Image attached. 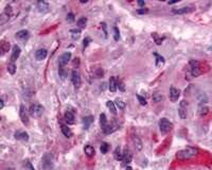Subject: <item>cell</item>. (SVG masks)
I'll return each instance as SVG.
<instances>
[{
	"label": "cell",
	"instance_id": "obj_8",
	"mask_svg": "<svg viewBox=\"0 0 212 170\" xmlns=\"http://www.w3.org/2000/svg\"><path fill=\"white\" fill-rule=\"evenodd\" d=\"M187 106H188V103L185 100H182L180 102V104H179L178 114H179L181 119H186V117H187Z\"/></svg>",
	"mask_w": 212,
	"mask_h": 170
},
{
	"label": "cell",
	"instance_id": "obj_29",
	"mask_svg": "<svg viewBox=\"0 0 212 170\" xmlns=\"http://www.w3.org/2000/svg\"><path fill=\"white\" fill-rule=\"evenodd\" d=\"M70 33H71V37L73 39H78L81 36V30L80 29H72L70 30Z\"/></svg>",
	"mask_w": 212,
	"mask_h": 170
},
{
	"label": "cell",
	"instance_id": "obj_9",
	"mask_svg": "<svg viewBox=\"0 0 212 170\" xmlns=\"http://www.w3.org/2000/svg\"><path fill=\"white\" fill-rule=\"evenodd\" d=\"M70 60H71V53L70 52H65L64 54H62L60 56V61H58L60 67H63V66L67 65L69 63Z\"/></svg>",
	"mask_w": 212,
	"mask_h": 170
},
{
	"label": "cell",
	"instance_id": "obj_42",
	"mask_svg": "<svg viewBox=\"0 0 212 170\" xmlns=\"http://www.w3.org/2000/svg\"><path fill=\"white\" fill-rule=\"evenodd\" d=\"M91 42V39H89V37H86L85 39H84V44H83V46H84V48H86L87 46L89 45V43Z\"/></svg>",
	"mask_w": 212,
	"mask_h": 170
},
{
	"label": "cell",
	"instance_id": "obj_39",
	"mask_svg": "<svg viewBox=\"0 0 212 170\" xmlns=\"http://www.w3.org/2000/svg\"><path fill=\"white\" fill-rule=\"evenodd\" d=\"M137 99H138V101L140 102V104H141V105H146V100H145V98H144V97L138 95V96H137Z\"/></svg>",
	"mask_w": 212,
	"mask_h": 170
},
{
	"label": "cell",
	"instance_id": "obj_30",
	"mask_svg": "<svg viewBox=\"0 0 212 170\" xmlns=\"http://www.w3.org/2000/svg\"><path fill=\"white\" fill-rule=\"evenodd\" d=\"M86 25H87V18H86V17H82V18H80V19L78 20V26H79L81 29L85 28Z\"/></svg>",
	"mask_w": 212,
	"mask_h": 170
},
{
	"label": "cell",
	"instance_id": "obj_37",
	"mask_svg": "<svg viewBox=\"0 0 212 170\" xmlns=\"http://www.w3.org/2000/svg\"><path fill=\"white\" fill-rule=\"evenodd\" d=\"M207 111H208V109L206 107V105H204L203 103H200V115H206Z\"/></svg>",
	"mask_w": 212,
	"mask_h": 170
},
{
	"label": "cell",
	"instance_id": "obj_25",
	"mask_svg": "<svg viewBox=\"0 0 212 170\" xmlns=\"http://www.w3.org/2000/svg\"><path fill=\"white\" fill-rule=\"evenodd\" d=\"M114 155H115V158H116L117 160H123V153H122V151H121L120 147H118L117 149L115 150Z\"/></svg>",
	"mask_w": 212,
	"mask_h": 170
},
{
	"label": "cell",
	"instance_id": "obj_16",
	"mask_svg": "<svg viewBox=\"0 0 212 170\" xmlns=\"http://www.w3.org/2000/svg\"><path fill=\"white\" fill-rule=\"evenodd\" d=\"M74 119H75V116H74V113L72 111H67L65 113V120L68 122V125H73Z\"/></svg>",
	"mask_w": 212,
	"mask_h": 170
},
{
	"label": "cell",
	"instance_id": "obj_4",
	"mask_svg": "<svg viewBox=\"0 0 212 170\" xmlns=\"http://www.w3.org/2000/svg\"><path fill=\"white\" fill-rule=\"evenodd\" d=\"M173 128V123L171 121H169L167 118H161L159 120V130L162 134H167L171 131Z\"/></svg>",
	"mask_w": 212,
	"mask_h": 170
},
{
	"label": "cell",
	"instance_id": "obj_26",
	"mask_svg": "<svg viewBox=\"0 0 212 170\" xmlns=\"http://www.w3.org/2000/svg\"><path fill=\"white\" fill-rule=\"evenodd\" d=\"M106 105H107V107L110 109V112L113 113L114 115L117 114V111H116V104H115V102H113V101H110V100H108L107 102H106Z\"/></svg>",
	"mask_w": 212,
	"mask_h": 170
},
{
	"label": "cell",
	"instance_id": "obj_23",
	"mask_svg": "<svg viewBox=\"0 0 212 170\" xmlns=\"http://www.w3.org/2000/svg\"><path fill=\"white\" fill-rule=\"evenodd\" d=\"M100 123H101L102 130H104V129L108 125L107 118H106V115H105V114H101V115H100Z\"/></svg>",
	"mask_w": 212,
	"mask_h": 170
},
{
	"label": "cell",
	"instance_id": "obj_43",
	"mask_svg": "<svg viewBox=\"0 0 212 170\" xmlns=\"http://www.w3.org/2000/svg\"><path fill=\"white\" fill-rule=\"evenodd\" d=\"M60 76L62 77V79H65V77H66V74H65V71H64L63 67L60 68Z\"/></svg>",
	"mask_w": 212,
	"mask_h": 170
},
{
	"label": "cell",
	"instance_id": "obj_21",
	"mask_svg": "<svg viewBox=\"0 0 212 170\" xmlns=\"http://www.w3.org/2000/svg\"><path fill=\"white\" fill-rule=\"evenodd\" d=\"M117 87H118L117 81H116V79H115L114 77H111L110 79H109V86H108V88H109L110 92L115 93V92L117 90Z\"/></svg>",
	"mask_w": 212,
	"mask_h": 170
},
{
	"label": "cell",
	"instance_id": "obj_34",
	"mask_svg": "<svg viewBox=\"0 0 212 170\" xmlns=\"http://www.w3.org/2000/svg\"><path fill=\"white\" fill-rule=\"evenodd\" d=\"M114 39L116 42H118L120 39V32H119V29L117 27H114Z\"/></svg>",
	"mask_w": 212,
	"mask_h": 170
},
{
	"label": "cell",
	"instance_id": "obj_10",
	"mask_svg": "<svg viewBox=\"0 0 212 170\" xmlns=\"http://www.w3.org/2000/svg\"><path fill=\"white\" fill-rule=\"evenodd\" d=\"M20 52H21V50H20V47H19V46H17V45L13 46V51H12V55H11V62H12V63H14V62L19 58Z\"/></svg>",
	"mask_w": 212,
	"mask_h": 170
},
{
	"label": "cell",
	"instance_id": "obj_12",
	"mask_svg": "<svg viewBox=\"0 0 212 170\" xmlns=\"http://www.w3.org/2000/svg\"><path fill=\"white\" fill-rule=\"evenodd\" d=\"M29 36H30V34H29L28 30H20V31H18V32L16 33L15 37L20 39V41H27L29 39Z\"/></svg>",
	"mask_w": 212,
	"mask_h": 170
},
{
	"label": "cell",
	"instance_id": "obj_44",
	"mask_svg": "<svg viewBox=\"0 0 212 170\" xmlns=\"http://www.w3.org/2000/svg\"><path fill=\"white\" fill-rule=\"evenodd\" d=\"M146 12H148V10H138V11H137V13H139V14L146 13Z\"/></svg>",
	"mask_w": 212,
	"mask_h": 170
},
{
	"label": "cell",
	"instance_id": "obj_27",
	"mask_svg": "<svg viewBox=\"0 0 212 170\" xmlns=\"http://www.w3.org/2000/svg\"><path fill=\"white\" fill-rule=\"evenodd\" d=\"M115 104H116V106H117L119 109H121V111L125 109V102H123V100H121L118 98V99H116V101H115Z\"/></svg>",
	"mask_w": 212,
	"mask_h": 170
},
{
	"label": "cell",
	"instance_id": "obj_22",
	"mask_svg": "<svg viewBox=\"0 0 212 170\" xmlns=\"http://www.w3.org/2000/svg\"><path fill=\"white\" fill-rule=\"evenodd\" d=\"M84 152H85V154L87 155V156L91 157L95 155V148L92 147V146H90V145H87L85 148H84Z\"/></svg>",
	"mask_w": 212,
	"mask_h": 170
},
{
	"label": "cell",
	"instance_id": "obj_18",
	"mask_svg": "<svg viewBox=\"0 0 212 170\" xmlns=\"http://www.w3.org/2000/svg\"><path fill=\"white\" fill-rule=\"evenodd\" d=\"M15 138L16 139H18V140H23V141H27L29 139V135L28 133H25L23 131H18L15 133Z\"/></svg>",
	"mask_w": 212,
	"mask_h": 170
},
{
	"label": "cell",
	"instance_id": "obj_3",
	"mask_svg": "<svg viewBox=\"0 0 212 170\" xmlns=\"http://www.w3.org/2000/svg\"><path fill=\"white\" fill-rule=\"evenodd\" d=\"M41 166L44 170H52L54 167L53 156L50 153H46L41 160Z\"/></svg>",
	"mask_w": 212,
	"mask_h": 170
},
{
	"label": "cell",
	"instance_id": "obj_33",
	"mask_svg": "<svg viewBox=\"0 0 212 170\" xmlns=\"http://www.w3.org/2000/svg\"><path fill=\"white\" fill-rule=\"evenodd\" d=\"M9 48H10L9 43L2 42V44H1V51H2V54L3 53H5L6 51H9Z\"/></svg>",
	"mask_w": 212,
	"mask_h": 170
},
{
	"label": "cell",
	"instance_id": "obj_45",
	"mask_svg": "<svg viewBox=\"0 0 212 170\" xmlns=\"http://www.w3.org/2000/svg\"><path fill=\"white\" fill-rule=\"evenodd\" d=\"M138 4H139L140 7H144V6H145V3L142 2V1H138Z\"/></svg>",
	"mask_w": 212,
	"mask_h": 170
},
{
	"label": "cell",
	"instance_id": "obj_24",
	"mask_svg": "<svg viewBox=\"0 0 212 170\" xmlns=\"http://www.w3.org/2000/svg\"><path fill=\"white\" fill-rule=\"evenodd\" d=\"M62 133H63L67 138H69V137L72 136V132H71V130H70V129L65 125H62Z\"/></svg>",
	"mask_w": 212,
	"mask_h": 170
},
{
	"label": "cell",
	"instance_id": "obj_13",
	"mask_svg": "<svg viewBox=\"0 0 212 170\" xmlns=\"http://www.w3.org/2000/svg\"><path fill=\"white\" fill-rule=\"evenodd\" d=\"M47 50L46 49H38L37 51L35 52V58L37 61H43L47 58Z\"/></svg>",
	"mask_w": 212,
	"mask_h": 170
},
{
	"label": "cell",
	"instance_id": "obj_19",
	"mask_svg": "<svg viewBox=\"0 0 212 170\" xmlns=\"http://www.w3.org/2000/svg\"><path fill=\"white\" fill-rule=\"evenodd\" d=\"M132 139H133L134 146H135V148H136L137 150H141L142 149V141H141V139L137 135H133Z\"/></svg>",
	"mask_w": 212,
	"mask_h": 170
},
{
	"label": "cell",
	"instance_id": "obj_2",
	"mask_svg": "<svg viewBox=\"0 0 212 170\" xmlns=\"http://www.w3.org/2000/svg\"><path fill=\"white\" fill-rule=\"evenodd\" d=\"M44 113V106L39 103H33L29 107V114L34 118H39Z\"/></svg>",
	"mask_w": 212,
	"mask_h": 170
},
{
	"label": "cell",
	"instance_id": "obj_31",
	"mask_svg": "<svg viewBox=\"0 0 212 170\" xmlns=\"http://www.w3.org/2000/svg\"><path fill=\"white\" fill-rule=\"evenodd\" d=\"M8 71H9L11 74H14L16 72V65L15 63H10L9 65H8Z\"/></svg>",
	"mask_w": 212,
	"mask_h": 170
},
{
	"label": "cell",
	"instance_id": "obj_1",
	"mask_svg": "<svg viewBox=\"0 0 212 170\" xmlns=\"http://www.w3.org/2000/svg\"><path fill=\"white\" fill-rule=\"evenodd\" d=\"M197 153H198V150H197V149L188 147V148H186V149H182V150L178 151L177 157L179 160H189L191 157L196 156Z\"/></svg>",
	"mask_w": 212,
	"mask_h": 170
},
{
	"label": "cell",
	"instance_id": "obj_35",
	"mask_svg": "<svg viewBox=\"0 0 212 170\" xmlns=\"http://www.w3.org/2000/svg\"><path fill=\"white\" fill-rule=\"evenodd\" d=\"M12 14H13L12 8L10 7V6H6L5 9H4V15H6V16H8V18H10V17L12 16Z\"/></svg>",
	"mask_w": 212,
	"mask_h": 170
},
{
	"label": "cell",
	"instance_id": "obj_32",
	"mask_svg": "<svg viewBox=\"0 0 212 170\" xmlns=\"http://www.w3.org/2000/svg\"><path fill=\"white\" fill-rule=\"evenodd\" d=\"M162 99H163V96H162L160 93H155L153 95V100H154L155 102H160Z\"/></svg>",
	"mask_w": 212,
	"mask_h": 170
},
{
	"label": "cell",
	"instance_id": "obj_6",
	"mask_svg": "<svg viewBox=\"0 0 212 170\" xmlns=\"http://www.w3.org/2000/svg\"><path fill=\"white\" fill-rule=\"evenodd\" d=\"M71 81H72L73 85L79 88L81 86V83H82V80H81V74L78 70H73L72 74H71Z\"/></svg>",
	"mask_w": 212,
	"mask_h": 170
},
{
	"label": "cell",
	"instance_id": "obj_11",
	"mask_svg": "<svg viewBox=\"0 0 212 170\" xmlns=\"http://www.w3.org/2000/svg\"><path fill=\"white\" fill-rule=\"evenodd\" d=\"M179 96H180V92L177 88H175V87H171V89H170V99H171L172 102L177 101Z\"/></svg>",
	"mask_w": 212,
	"mask_h": 170
},
{
	"label": "cell",
	"instance_id": "obj_40",
	"mask_svg": "<svg viewBox=\"0 0 212 170\" xmlns=\"http://www.w3.org/2000/svg\"><path fill=\"white\" fill-rule=\"evenodd\" d=\"M102 29H103V32H104V36L105 37H107V29H106V23H102Z\"/></svg>",
	"mask_w": 212,
	"mask_h": 170
},
{
	"label": "cell",
	"instance_id": "obj_38",
	"mask_svg": "<svg viewBox=\"0 0 212 170\" xmlns=\"http://www.w3.org/2000/svg\"><path fill=\"white\" fill-rule=\"evenodd\" d=\"M108 148H109V146H108L106 142H104V144H102V146H101V148H100V150H101V152L103 154H105V153H107V151H108Z\"/></svg>",
	"mask_w": 212,
	"mask_h": 170
},
{
	"label": "cell",
	"instance_id": "obj_7",
	"mask_svg": "<svg viewBox=\"0 0 212 170\" xmlns=\"http://www.w3.org/2000/svg\"><path fill=\"white\" fill-rule=\"evenodd\" d=\"M19 117H20V119H21V121L23 125H28L29 115H28V112H27L25 105H20V107H19Z\"/></svg>",
	"mask_w": 212,
	"mask_h": 170
},
{
	"label": "cell",
	"instance_id": "obj_5",
	"mask_svg": "<svg viewBox=\"0 0 212 170\" xmlns=\"http://www.w3.org/2000/svg\"><path fill=\"white\" fill-rule=\"evenodd\" d=\"M190 70H191V74L193 77H198L200 74V63L195 60H191L190 61Z\"/></svg>",
	"mask_w": 212,
	"mask_h": 170
},
{
	"label": "cell",
	"instance_id": "obj_46",
	"mask_svg": "<svg viewBox=\"0 0 212 170\" xmlns=\"http://www.w3.org/2000/svg\"><path fill=\"white\" fill-rule=\"evenodd\" d=\"M0 102H1V109H3V106H4V102H3V100H1Z\"/></svg>",
	"mask_w": 212,
	"mask_h": 170
},
{
	"label": "cell",
	"instance_id": "obj_17",
	"mask_svg": "<svg viewBox=\"0 0 212 170\" xmlns=\"http://www.w3.org/2000/svg\"><path fill=\"white\" fill-rule=\"evenodd\" d=\"M132 157H133V154H132V152H130L128 149H125L123 152V162L125 165H127V164H130V162H132Z\"/></svg>",
	"mask_w": 212,
	"mask_h": 170
},
{
	"label": "cell",
	"instance_id": "obj_47",
	"mask_svg": "<svg viewBox=\"0 0 212 170\" xmlns=\"http://www.w3.org/2000/svg\"><path fill=\"white\" fill-rule=\"evenodd\" d=\"M4 170H14V168H6V169Z\"/></svg>",
	"mask_w": 212,
	"mask_h": 170
},
{
	"label": "cell",
	"instance_id": "obj_15",
	"mask_svg": "<svg viewBox=\"0 0 212 170\" xmlns=\"http://www.w3.org/2000/svg\"><path fill=\"white\" fill-rule=\"evenodd\" d=\"M37 9L40 13H47L48 11H49V4L46 1H38Z\"/></svg>",
	"mask_w": 212,
	"mask_h": 170
},
{
	"label": "cell",
	"instance_id": "obj_36",
	"mask_svg": "<svg viewBox=\"0 0 212 170\" xmlns=\"http://www.w3.org/2000/svg\"><path fill=\"white\" fill-rule=\"evenodd\" d=\"M103 74H104V71H103L102 68H97V69H95V78H102L103 77Z\"/></svg>",
	"mask_w": 212,
	"mask_h": 170
},
{
	"label": "cell",
	"instance_id": "obj_28",
	"mask_svg": "<svg viewBox=\"0 0 212 170\" xmlns=\"http://www.w3.org/2000/svg\"><path fill=\"white\" fill-rule=\"evenodd\" d=\"M154 55H155V58H156V66H157V67H159V66H161V65L165 64V59L162 58V56H160V55L157 54V53H154Z\"/></svg>",
	"mask_w": 212,
	"mask_h": 170
},
{
	"label": "cell",
	"instance_id": "obj_14",
	"mask_svg": "<svg viewBox=\"0 0 212 170\" xmlns=\"http://www.w3.org/2000/svg\"><path fill=\"white\" fill-rule=\"evenodd\" d=\"M194 11V8L193 7H184V8H180V9H174L173 10V13L174 14H187V13H190Z\"/></svg>",
	"mask_w": 212,
	"mask_h": 170
},
{
	"label": "cell",
	"instance_id": "obj_41",
	"mask_svg": "<svg viewBox=\"0 0 212 170\" xmlns=\"http://www.w3.org/2000/svg\"><path fill=\"white\" fill-rule=\"evenodd\" d=\"M67 20L70 21V23H72L73 20H74V15H73L72 13H69L68 15H67Z\"/></svg>",
	"mask_w": 212,
	"mask_h": 170
},
{
	"label": "cell",
	"instance_id": "obj_20",
	"mask_svg": "<svg viewBox=\"0 0 212 170\" xmlns=\"http://www.w3.org/2000/svg\"><path fill=\"white\" fill-rule=\"evenodd\" d=\"M92 122H93V117L92 116H87V117H84L83 118V125H84V129H87L90 127Z\"/></svg>",
	"mask_w": 212,
	"mask_h": 170
}]
</instances>
